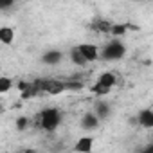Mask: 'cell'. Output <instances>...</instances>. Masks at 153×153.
<instances>
[{"mask_svg": "<svg viewBox=\"0 0 153 153\" xmlns=\"http://www.w3.org/2000/svg\"><path fill=\"white\" fill-rule=\"evenodd\" d=\"M115 83H117V78H115L114 72H103L99 78H97V81H96V85H94L92 90H94L97 96H103V94H108L110 88H112Z\"/></svg>", "mask_w": 153, "mask_h": 153, "instance_id": "3", "label": "cell"}, {"mask_svg": "<svg viewBox=\"0 0 153 153\" xmlns=\"http://www.w3.org/2000/svg\"><path fill=\"white\" fill-rule=\"evenodd\" d=\"M74 151H81V153H88L92 151V137H83L76 142L74 146Z\"/></svg>", "mask_w": 153, "mask_h": 153, "instance_id": "10", "label": "cell"}, {"mask_svg": "<svg viewBox=\"0 0 153 153\" xmlns=\"http://www.w3.org/2000/svg\"><path fill=\"white\" fill-rule=\"evenodd\" d=\"M15 4V0H0V9H7Z\"/></svg>", "mask_w": 153, "mask_h": 153, "instance_id": "18", "label": "cell"}, {"mask_svg": "<svg viewBox=\"0 0 153 153\" xmlns=\"http://www.w3.org/2000/svg\"><path fill=\"white\" fill-rule=\"evenodd\" d=\"M110 33H112L114 36H123V34L126 33V25H124V24H112Z\"/></svg>", "mask_w": 153, "mask_h": 153, "instance_id": "15", "label": "cell"}, {"mask_svg": "<svg viewBox=\"0 0 153 153\" xmlns=\"http://www.w3.org/2000/svg\"><path fill=\"white\" fill-rule=\"evenodd\" d=\"M70 59H72V63H76L78 67H85V65H87V59H85L83 54L78 51V47L70 49Z\"/></svg>", "mask_w": 153, "mask_h": 153, "instance_id": "12", "label": "cell"}, {"mask_svg": "<svg viewBox=\"0 0 153 153\" xmlns=\"http://www.w3.org/2000/svg\"><path fill=\"white\" fill-rule=\"evenodd\" d=\"M97 124H99V117H97L94 112H87V114L83 115V119H81V126H83L85 130H96Z\"/></svg>", "mask_w": 153, "mask_h": 153, "instance_id": "7", "label": "cell"}, {"mask_svg": "<svg viewBox=\"0 0 153 153\" xmlns=\"http://www.w3.org/2000/svg\"><path fill=\"white\" fill-rule=\"evenodd\" d=\"M11 87H13V79H11V78H6V76H2V78H0V94L9 92Z\"/></svg>", "mask_w": 153, "mask_h": 153, "instance_id": "13", "label": "cell"}, {"mask_svg": "<svg viewBox=\"0 0 153 153\" xmlns=\"http://www.w3.org/2000/svg\"><path fill=\"white\" fill-rule=\"evenodd\" d=\"M61 58H63L61 51H58V49H52V51H47V52H43V56H42V61H43V63H47V65H58V63L61 61Z\"/></svg>", "mask_w": 153, "mask_h": 153, "instance_id": "6", "label": "cell"}, {"mask_svg": "<svg viewBox=\"0 0 153 153\" xmlns=\"http://www.w3.org/2000/svg\"><path fill=\"white\" fill-rule=\"evenodd\" d=\"M15 40V31L11 27H0V43L9 45Z\"/></svg>", "mask_w": 153, "mask_h": 153, "instance_id": "11", "label": "cell"}, {"mask_svg": "<svg viewBox=\"0 0 153 153\" xmlns=\"http://www.w3.org/2000/svg\"><path fill=\"white\" fill-rule=\"evenodd\" d=\"M83 88V83L78 81V83H72V81H67L65 83V90H81Z\"/></svg>", "mask_w": 153, "mask_h": 153, "instance_id": "17", "label": "cell"}, {"mask_svg": "<svg viewBox=\"0 0 153 153\" xmlns=\"http://www.w3.org/2000/svg\"><path fill=\"white\" fill-rule=\"evenodd\" d=\"M78 51L83 54V58L87 59V63L96 61L99 58V49L94 43H81V45H78Z\"/></svg>", "mask_w": 153, "mask_h": 153, "instance_id": "5", "label": "cell"}, {"mask_svg": "<svg viewBox=\"0 0 153 153\" xmlns=\"http://www.w3.org/2000/svg\"><path fill=\"white\" fill-rule=\"evenodd\" d=\"M27 88H29V83H27V81H20V83H18V90H20V92H24V90H27Z\"/></svg>", "mask_w": 153, "mask_h": 153, "instance_id": "19", "label": "cell"}, {"mask_svg": "<svg viewBox=\"0 0 153 153\" xmlns=\"http://www.w3.org/2000/svg\"><path fill=\"white\" fill-rule=\"evenodd\" d=\"M137 2H142V0H137Z\"/></svg>", "mask_w": 153, "mask_h": 153, "instance_id": "21", "label": "cell"}, {"mask_svg": "<svg viewBox=\"0 0 153 153\" xmlns=\"http://www.w3.org/2000/svg\"><path fill=\"white\" fill-rule=\"evenodd\" d=\"M42 81V92L49 94V96H58L61 92H65V83L58 81V79H40Z\"/></svg>", "mask_w": 153, "mask_h": 153, "instance_id": "4", "label": "cell"}, {"mask_svg": "<svg viewBox=\"0 0 153 153\" xmlns=\"http://www.w3.org/2000/svg\"><path fill=\"white\" fill-rule=\"evenodd\" d=\"M137 121H139V124H140L142 128H153V112H151L149 108L142 110V112L139 114Z\"/></svg>", "mask_w": 153, "mask_h": 153, "instance_id": "8", "label": "cell"}, {"mask_svg": "<svg viewBox=\"0 0 153 153\" xmlns=\"http://www.w3.org/2000/svg\"><path fill=\"white\" fill-rule=\"evenodd\" d=\"M2 112H4V106H2V105H0V114H2Z\"/></svg>", "mask_w": 153, "mask_h": 153, "instance_id": "20", "label": "cell"}, {"mask_svg": "<svg viewBox=\"0 0 153 153\" xmlns=\"http://www.w3.org/2000/svg\"><path fill=\"white\" fill-rule=\"evenodd\" d=\"M27 126H29V119H27V117H18V119H16V130L22 131V130H25Z\"/></svg>", "mask_w": 153, "mask_h": 153, "instance_id": "16", "label": "cell"}, {"mask_svg": "<svg viewBox=\"0 0 153 153\" xmlns=\"http://www.w3.org/2000/svg\"><path fill=\"white\" fill-rule=\"evenodd\" d=\"M61 123V114L58 108H45L40 114V126L45 131H54Z\"/></svg>", "mask_w": 153, "mask_h": 153, "instance_id": "1", "label": "cell"}, {"mask_svg": "<svg viewBox=\"0 0 153 153\" xmlns=\"http://www.w3.org/2000/svg\"><path fill=\"white\" fill-rule=\"evenodd\" d=\"M94 29H97V31H101V33H110V27H112V24L110 22H105V20H97V22H94V25H92Z\"/></svg>", "mask_w": 153, "mask_h": 153, "instance_id": "14", "label": "cell"}, {"mask_svg": "<svg viewBox=\"0 0 153 153\" xmlns=\"http://www.w3.org/2000/svg\"><path fill=\"white\" fill-rule=\"evenodd\" d=\"M94 110H96L94 114H96V115L99 117V121H101V119H106V117L110 115V112H112L110 105H108V103H105V101H97V103H96V108H94Z\"/></svg>", "mask_w": 153, "mask_h": 153, "instance_id": "9", "label": "cell"}, {"mask_svg": "<svg viewBox=\"0 0 153 153\" xmlns=\"http://www.w3.org/2000/svg\"><path fill=\"white\" fill-rule=\"evenodd\" d=\"M124 52H126L124 43H123V42H119V40H112V42L103 49L101 58H103V59H106V61H115V59H121V58L124 56Z\"/></svg>", "mask_w": 153, "mask_h": 153, "instance_id": "2", "label": "cell"}]
</instances>
